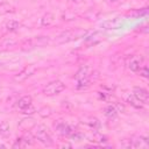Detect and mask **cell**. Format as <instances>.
Here are the masks:
<instances>
[{"mask_svg": "<svg viewBox=\"0 0 149 149\" xmlns=\"http://www.w3.org/2000/svg\"><path fill=\"white\" fill-rule=\"evenodd\" d=\"M34 136H35V140H37L40 143H42L45 147H50L54 144L52 136L49 129L44 125H38L34 127Z\"/></svg>", "mask_w": 149, "mask_h": 149, "instance_id": "obj_1", "label": "cell"}, {"mask_svg": "<svg viewBox=\"0 0 149 149\" xmlns=\"http://www.w3.org/2000/svg\"><path fill=\"white\" fill-rule=\"evenodd\" d=\"M86 34V30H83V29H71V30H66V31H63L57 38H56V42L59 43V44H63V43H68L70 41H73V40H77L81 36H84Z\"/></svg>", "mask_w": 149, "mask_h": 149, "instance_id": "obj_2", "label": "cell"}, {"mask_svg": "<svg viewBox=\"0 0 149 149\" xmlns=\"http://www.w3.org/2000/svg\"><path fill=\"white\" fill-rule=\"evenodd\" d=\"M65 88V84L61 80H54L51 83H49L44 88H43V93L48 97H52V95H57L61 92H63Z\"/></svg>", "mask_w": 149, "mask_h": 149, "instance_id": "obj_3", "label": "cell"}, {"mask_svg": "<svg viewBox=\"0 0 149 149\" xmlns=\"http://www.w3.org/2000/svg\"><path fill=\"white\" fill-rule=\"evenodd\" d=\"M54 127H55V129H56V132H57L58 134L64 135V136H70V135L74 132L73 127H71L70 125H68L66 122H64V121H62V120L56 121L55 125H54Z\"/></svg>", "mask_w": 149, "mask_h": 149, "instance_id": "obj_4", "label": "cell"}, {"mask_svg": "<svg viewBox=\"0 0 149 149\" xmlns=\"http://www.w3.org/2000/svg\"><path fill=\"white\" fill-rule=\"evenodd\" d=\"M35 70H36V68H35V65H28V66H26L23 70H21L17 74H15L14 76V80L15 81H24L28 77H30L34 72H35Z\"/></svg>", "mask_w": 149, "mask_h": 149, "instance_id": "obj_5", "label": "cell"}, {"mask_svg": "<svg viewBox=\"0 0 149 149\" xmlns=\"http://www.w3.org/2000/svg\"><path fill=\"white\" fill-rule=\"evenodd\" d=\"M133 95L137 99V100H140L143 105H146V104H148V100H149V93H148V91L146 90V88H143V87H140V86H135L134 88H133Z\"/></svg>", "mask_w": 149, "mask_h": 149, "instance_id": "obj_6", "label": "cell"}, {"mask_svg": "<svg viewBox=\"0 0 149 149\" xmlns=\"http://www.w3.org/2000/svg\"><path fill=\"white\" fill-rule=\"evenodd\" d=\"M123 24V20L121 17H114V19H109L106 20L101 23V28L111 30V29H119L121 26Z\"/></svg>", "mask_w": 149, "mask_h": 149, "instance_id": "obj_7", "label": "cell"}, {"mask_svg": "<svg viewBox=\"0 0 149 149\" xmlns=\"http://www.w3.org/2000/svg\"><path fill=\"white\" fill-rule=\"evenodd\" d=\"M130 147L132 148H140V149H148L149 141L146 136H135L130 139Z\"/></svg>", "mask_w": 149, "mask_h": 149, "instance_id": "obj_8", "label": "cell"}, {"mask_svg": "<svg viewBox=\"0 0 149 149\" xmlns=\"http://www.w3.org/2000/svg\"><path fill=\"white\" fill-rule=\"evenodd\" d=\"M92 80H93V72H91L90 77L84 78V79H80V80H77V84H76V90H78V91L86 90V88H87V87L91 85Z\"/></svg>", "mask_w": 149, "mask_h": 149, "instance_id": "obj_9", "label": "cell"}, {"mask_svg": "<svg viewBox=\"0 0 149 149\" xmlns=\"http://www.w3.org/2000/svg\"><path fill=\"white\" fill-rule=\"evenodd\" d=\"M125 100H126V102H128L132 107H134V108H136V109H142L143 108V104L140 101V100H137L134 95H133V93L130 94V93H127L126 95H125Z\"/></svg>", "mask_w": 149, "mask_h": 149, "instance_id": "obj_10", "label": "cell"}, {"mask_svg": "<svg viewBox=\"0 0 149 149\" xmlns=\"http://www.w3.org/2000/svg\"><path fill=\"white\" fill-rule=\"evenodd\" d=\"M90 74H91V69H90V66H88V65H83V66H80V68L78 69V71L76 72L74 78H76V80H80V79H84V78L90 77Z\"/></svg>", "mask_w": 149, "mask_h": 149, "instance_id": "obj_11", "label": "cell"}, {"mask_svg": "<svg viewBox=\"0 0 149 149\" xmlns=\"http://www.w3.org/2000/svg\"><path fill=\"white\" fill-rule=\"evenodd\" d=\"M35 126H36V122H35V120L31 119V118L22 119V120L20 121V123H19V128L22 129L23 132H24V130H30V129H33Z\"/></svg>", "mask_w": 149, "mask_h": 149, "instance_id": "obj_12", "label": "cell"}, {"mask_svg": "<svg viewBox=\"0 0 149 149\" xmlns=\"http://www.w3.org/2000/svg\"><path fill=\"white\" fill-rule=\"evenodd\" d=\"M31 102H33V98H31L30 95H23V97H21V98L16 101V107L21 111V109H23V108L30 106Z\"/></svg>", "mask_w": 149, "mask_h": 149, "instance_id": "obj_13", "label": "cell"}, {"mask_svg": "<svg viewBox=\"0 0 149 149\" xmlns=\"http://www.w3.org/2000/svg\"><path fill=\"white\" fill-rule=\"evenodd\" d=\"M55 22V15L52 13H47L41 19V26L43 27H50Z\"/></svg>", "mask_w": 149, "mask_h": 149, "instance_id": "obj_14", "label": "cell"}, {"mask_svg": "<svg viewBox=\"0 0 149 149\" xmlns=\"http://www.w3.org/2000/svg\"><path fill=\"white\" fill-rule=\"evenodd\" d=\"M140 68H141V61H140L137 57L133 56V57L129 59V62H128V69H129L130 71H133V72H137Z\"/></svg>", "mask_w": 149, "mask_h": 149, "instance_id": "obj_15", "label": "cell"}, {"mask_svg": "<svg viewBox=\"0 0 149 149\" xmlns=\"http://www.w3.org/2000/svg\"><path fill=\"white\" fill-rule=\"evenodd\" d=\"M104 113H105V115H106L108 119H114V118H116V115H118V111H116V108H115L114 105H108V106H106L105 109H104Z\"/></svg>", "mask_w": 149, "mask_h": 149, "instance_id": "obj_16", "label": "cell"}, {"mask_svg": "<svg viewBox=\"0 0 149 149\" xmlns=\"http://www.w3.org/2000/svg\"><path fill=\"white\" fill-rule=\"evenodd\" d=\"M0 135L2 137H8L10 135V126L7 121H2L0 123Z\"/></svg>", "mask_w": 149, "mask_h": 149, "instance_id": "obj_17", "label": "cell"}, {"mask_svg": "<svg viewBox=\"0 0 149 149\" xmlns=\"http://www.w3.org/2000/svg\"><path fill=\"white\" fill-rule=\"evenodd\" d=\"M31 41H33L34 47H43V45L49 43V37L48 36H40V37H36Z\"/></svg>", "mask_w": 149, "mask_h": 149, "instance_id": "obj_18", "label": "cell"}, {"mask_svg": "<svg viewBox=\"0 0 149 149\" xmlns=\"http://www.w3.org/2000/svg\"><path fill=\"white\" fill-rule=\"evenodd\" d=\"M20 28V22L16 21V20H9L7 23H6V29L8 31H15Z\"/></svg>", "mask_w": 149, "mask_h": 149, "instance_id": "obj_19", "label": "cell"}, {"mask_svg": "<svg viewBox=\"0 0 149 149\" xmlns=\"http://www.w3.org/2000/svg\"><path fill=\"white\" fill-rule=\"evenodd\" d=\"M22 140L24 141V143L27 144V147L28 146H33L34 144V142H35V136L31 134V133H26L23 136H22Z\"/></svg>", "mask_w": 149, "mask_h": 149, "instance_id": "obj_20", "label": "cell"}, {"mask_svg": "<svg viewBox=\"0 0 149 149\" xmlns=\"http://www.w3.org/2000/svg\"><path fill=\"white\" fill-rule=\"evenodd\" d=\"M147 13H148L147 8H142V9H134L133 12H128V13H127V16H135V17H137V16H141V15H146Z\"/></svg>", "mask_w": 149, "mask_h": 149, "instance_id": "obj_21", "label": "cell"}, {"mask_svg": "<svg viewBox=\"0 0 149 149\" xmlns=\"http://www.w3.org/2000/svg\"><path fill=\"white\" fill-rule=\"evenodd\" d=\"M70 137L73 140V141H81V140H84V134H81L80 132H73L71 135H70Z\"/></svg>", "mask_w": 149, "mask_h": 149, "instance_id": "obj_22", "label": "cell"}, {"mask_svg": "<svg viewBox=\"0 0 149 149\" xmlns=\"http://www.w3.org/2000/svg\"><path fill=\"white\" fill-rule=\"evenodd\" d=\"M12 147L13 148H24V147H27V144L24 143V141L22 140V137H19V139H16V141L13 143Z\"/></svg>", "mask_w": 149, "mask_h": 149, "instance_id": "obj_23", "label": "cell"}, {"mask_svg": "<svg viewBox=\"0 0 149 149\" xmlns=\"http://www.w3.org/2000/svg\"><path fill=\"white\" fill-rule=\"evenodd\" d=\"M139 74L141 76V77H143V78H148L149 77V71H148V68L144 65V66H141L140 69H139Z\"/></svg>", "mask_w": 149, "mask_h": 149, "instance_id": "obj_24", "label": "cell"}, {"mask_svg": "<svg viewBox=\"0 0 149 149\" xmlns=\"http://www.w3.org/2000/svg\"><path fill=\"white\" fill-rule=\"evenodd\" d=\"M86 123H87L90 127H92V128H98V127L100 126L99 120H98V119H95V118H91Z\"/></svg>", "mask_w": 149, "mask_h": 149, "instance_id": "obj_25", "label": "cell"}, {"mask_svg": "<svg viewBox=\"0 0 149 149\" xmlns=\"http://www.w3.org/2000/svg\"><path fill=\"white\" fill-rule=\"evenodd\" d=\"M35 112H36V109L33 107V105H30V106H28V107L21 109V113H23V114H26V115H31V114H34Z\"/></svg>", "mask_w": 149, "mask_h": 149, "instance_id": "obj_26", "label": "cell"}, {"mask_svg": "<svg viewBox=\"0 0 149 149\" xmlns=\"http://www.w3.org/2000/svg\"><path fill=\"white\" fill-rule=\"evenodd\" d=\"M15 43H16L15 40H12V41L9 40V41H8V38H5L3 42H2V45H3V47H8V45H9V47H13Z\"/></svg>", "mask_w": 149, "mask_h": 149, "instance_id": "obj_27", "label": "cell"}, {"mask_svg": "<svg viewBox=\"0 0 149 149\" xmlns=\"http://www.w3.org/2000/svg\"><path fill=\"white\" fill-rule=\"evenodd\" d=\"M111 3H115V2H118V0H108Z\"/></svg>", "mask_w": 149, "mask_h": 149, "instance_id": "obj_28", "label": "cell"}, {"mask_svg": "<svg viewBox=\"0 0 149 149\" xmlns=\"http://www.w3.org/2000/svg\"><path fill=\"white\" fill-rule=\"evenodd\" d=\"M71 1H72V2H79L80 0H71Z\"/></svg>", "mask_w": 149, "mask_h": 149, "instance_id": "obj_29", "label": "cell"}, {"mask_svg": "<svg viewBox=\"0 0 149 149\" xmlns=\"http://www.w3.org/2000/svg\"><path fill=\"white\" fill-rule=\"evenodd\" d=\"M0 148H6V146H3V144H0Z\"/></svg>", "mask_w": 149, "mask_h": 149, "instance_id": "obj_30", "label": "cell"}]
</instances>
